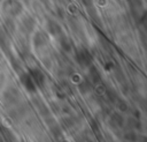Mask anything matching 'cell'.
Masks as SVG:
<instances>
[{
    "instance_id": "4",
    "label": "cell",
    "mask_w": 147,
    "mask_h": 142,
    "mask_svg": "<svg viewBox=\"0 0 147 142\" xmlns=\"http://www.w3.org/2000/svg\"><path fill=\"white\" fill-rule=\"evenodd\" d=\"M20 81H21V84L24 87V89H25L28 92L34 94V92L37 91V87H36L34 82L32 81V79H31V76H30L29 73H26V72L22 73V74L20 75Z\"/></svg>"
},
{
    "instance_id": "3",
    "label": "cell",
    "mask_w": 147,
    "mask_h": 142,
    "mask_svg": "<svg viewBox=\"0 0 147 142\" xmlns=\"http://www.w3.org/2000/svg\"><path fill=\"white\" fill-rule=\"evenodd\" d=\"M29 74H30V76H31V79H32V81L34 82V84H36L37 88L44 87V84H45V82H46V77H45L44 72H42L40 68L33 67V68L30 69Z\"/></svg>"
},
{
    "instance_id": "8",
    "label": "cell",
    "mask_w": 147,
    "mask_h": 142,
    "mask_svg": "<svg viewBox=\"0 0 147 142\" xmlns=\"http://www.w3.org/2000/svg\"><path fill=\"white\" fill-rule=\"evenodd\" d=\"M56 39H57L59 46L61 47L62 51H64L65 53H71L72 52V50H74L72 48V43H71V40L64 33H62L59 37H56Z\"/></svg>"
},
{
    "instance_id": "6",
    "label": "cell",
    "mask_w": 147,
    "mask_h": 142,
    "mask_svg": "<svg viewBox=\"0 0 147 142\" xmlns=\"http://www.w3.org/2000/svg\"><path fill=\"white\" fill-rule=\"evenodd\" d=\"M3 99L6 104H17L20 100V92L15 88H8L3 94Z\"/></svg>"
},
{
    "instance_id": "2",
    "label": "cell",
    "mask_w": 147,
    "mask_h": 142,
    "mask_svg": "<svg viewBox=\"0 0 147 142\" xmlns=\"http://www.w3.org/2000/svg\"><path fill=\"white\" fill-rule=\"evenodd\" d=\"M1 8L9 17H17L23 12V6L20 0H3Z\"/></svg>"
},
{
    "instance_id": "9",
    "label": "cell",
    "mask_w": 147,
    "mask_h": 142,
    "mask_svg": "<svg viewBox=\"0 0 147 142\" xmlns=\"http://www.w3.org/2000/svg\"><path fill=\"white\" fill-rule=\"evenodd\" d=\"M34 25H36V22L31 17V16H26L22 20L21 22V30L24 32V33H31L33 30H34Z\"/></svg>"
},
{
    "instance_id": "5",
    "label": "cell",
    "mask_w": 147,
    "mask_h": 142,
    "mask_svg": "<svg viewBox=\"0 0 147 142\" xmlns=\"http://www.w3.org/2000/svg\"><path fill=\"white\" fill-rule=\"evenodd\" d=\"M46 30L49 35H52L54 37H59L60 35L64 33L62 27L55 20H51V18L47 20V22H46Z\"/></svg>"
},
{
    "instance_id": "7",
    "label": "cell",
    "mask_w": 147,
    "mask_h": 142,
    "mask_svg": "<svg viewBox=\"0 0 147 142\" xmlns=\"http://www.w3.org/2000/svg\"><path fill=\"white\" fill-rule=\"evenodd\" d=\"M47 43H48V37L44 31H37L33 35V45L37 50L46 47Z\"/></svg>"
},
{
    "instance_id": "10",
    "label": "cell",
    "mask_w": 147,
    "mask_h": 142,
    "mask_svg": "<svg viewBox=\"0 0 147 142\" xmlns=\"http://www.w3.org/2000/svg\"><path fill=\"white\" fill-rule=\"evenodd\" d=\"M88 68H90V70H88V74H87V77L86 79L90 81V83L92 85L98 84L101 81V74H100V72L94 66H90Z\"/></svg>"
},
{
    "instance_id": "11",
    "label": "cell",
    "mask_w": 147,
    "mask_h": 142,
    "mask_svg": "<svg viewBox=\"0 0 147 142\" xmlns=\"http://www.w3.org/2000/svg\"><path fill=\"white\" fill-rule=\"evenodd\" d=\"M110 120H111V122H113L115 126H121V125L123 124V118H122V115L118 114V113H114V114L111 115Z\"/></svg>"
},
{
    "instance_id": "1",
    "label": "cell",
    "mask_w": 147,
    "mask_h": 142,
    "mask_svg": "<svg viewBox=\"0 0 147 142\" xmlns=\"http://www.w3.org/2000/svg\"><path fill=\"white\" fill-rule=\"evenodd\" d=\"M74 55H75V60L76 62L83 67V68H88L90 66H92V62H93V55L92 53L86 48V47H77L74 52Z\"/></svg>"
}]
</instances>
